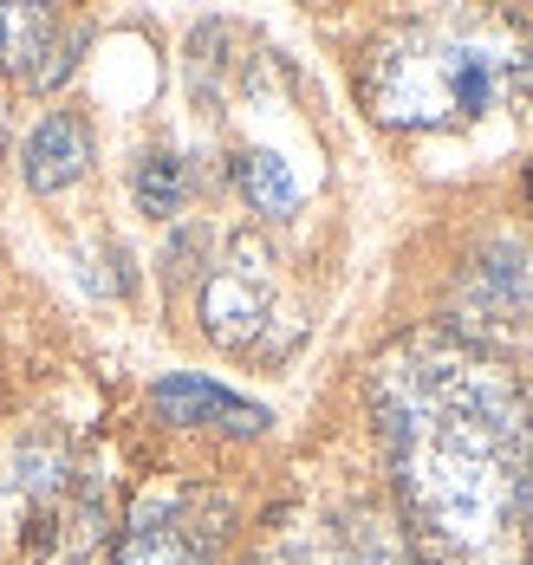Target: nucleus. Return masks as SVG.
<instances>
[{
	"mask_svg": "<svg viewBox=\"0 0 533 565\" xmlns=\"http://www.w3.org/2000/svg\"><path fill=\"white\" fill-rule=\"evenodd\" d=\"M157 416L163 423H177V429H222V436H260L274 416L260 409V403H247L235 396L228 384H215V377H195V371H177V377H163L157 391Z\"/></svg>",
	"mask_w": 533,
	"mask_h": 565,
	"instance_id": "nucleus-5",
	"label": "nucleus"
},
{
	"mask_svg": "<svg viewBox=\"0 0 533 565\" xmlns=\"http://www.w3.org/2000/svg\"><path fill=\"white\" fill-rule=\"evenodd\" d=\"M274 312H280V274H274V254L254 241V234H241L235 247H228V260L209 274L202 286V326H209V339L228 344V351H254L260 332L274 326Z\"/></svg>",
	"mask_w": 533,
	"mask_h": 565,
	"instance_id": "nucleus-3",
	"label": "nucleus"
},
{
	"mask_svg": "<svg viewBox=\"0 0 533 565\" xmlns=\"http://www.w3.org/2000/svg\"><path fill=\"white\" fill-rule=\"evenodd\" d=\"M215 559V526L195 520L189 494H157L130 513L111 565H209Z\"/></svg>",
	"mask_w": 533,
	"mask_h": 565,
	"instance_id": "nucleus-4",
	"label": "nucleus"
},
{
	"mask_svg": "<svg viewBox=\"0 0 533 565\" xmlns=\"http://www.w3.org/2000/svg\"><path fill=\"white\" fill-rule=\"evenodd\" d=\"M533 78V46L514 26L494 20H416L384 33L364 72L358 92L377 124L391 130H456L475 124L508 85Z\"/></svg>",
	"mask_w": 533,
	"mask_h": 565,
	"instance_id": "nucleus-2",
	"label": "nucleus"
},
{
	"mask_svg": "<svg viewBox=\"0 0 533 565\" xmlns=\"http://www.w3.org/2000/svg\"><path fill=\"white\" fill-rule=\"evenodd\" d=\"M241 195H247V209L254 215H294L299 209V175H294V163L280 157V150H247L241 157Z\"/></svg>",
	"mask_w": 533,
	"mask_h": 565,
	"instance_id": "nucleus-7",
	"label": "nucleus"
},
{
	"mask_svg": "<svg viewBox=\"0 0 533 565\" xmlns=\"http://www.w3.org/2000/svg\"><path fill=\"white\" fill-rule=\"evenodd\" d=\"M371 403L423 553L436 565L521 559V455L533 416L521 384L456 339H411L377 364Z\"/></svg>",
	"mask_w": 533,
	"mask_h": 565,
	"instance_id": "nucleus-1",
	"label": "nucleus"
},
{
	"mask_svg": "<svg viewBox=\"0 0 533 565\" xmlns=\"http://www.w3.org/2000/svg\"><path fill=\"white\" fill-rule=\"evenodd\" d=\"M46 53H53V13L46 7H0V65L40 78Z\"/></svg>",
	"mask_w": 533,
	"mask_h": 565,
	"instance_id": "nucleus-8",
	"label": "nucleus"
},
{
	"mask_svg": "<svg viewBox=\"0 0 533 565\" xmlns=\"http://www.w3.org/2000/svg\"><path fill=\"white\" fill-rule=\"evenodd\" d=\"M364 565H416V559H411V553H397V546H377Z\"/></svg>",
	"mask_w": 533,
	"mask_h": 565,
	"instance_id": "nucleus-12",
	"label": "nucleus"
},
{
	"mask_svg": "<svg viewBox=\"0 0 533 565\" xmlns=\"http://www.w3.org/2000/svg\"><path fill=\"white\" fill-rule=\"evenodd\" d=\"M521 513L533 526V416H527V455H521Z\"/></svg>",
	"mask_w": 533,
	"mask_h": 565,
	"instance_id": "nucleus-11",
	"label": "nucleus"
},
{
	"mask_svg": "<svg viewBox=\"0 0 533 565\" xmlns=\"http://www.w3.org/2000/svg\"><path fill=\"white\" fill-rule=\"evenodd\" d=\"M182 195H189V175L170 150H157V157H143V170H137V202H143V215H177Z\"/></svg>",
	"mask_w": 533,
	"mask_h": 565,
	"instance_id": "nucleus-9",
	"label": "nucleus"
},
{
	"mask_svg": "<svg viewBox=\"0 0 533 565\" xmlns=\"http://www.w3.org/2000/svg\"><path fill=\"white\" fill-rule=\"evenodd\" d=\"M254 565H339V553H332L319 533H280Z\"/></svg>",
	"mask_w": 533,
	"mask_h": 565,
	"instance_id": "nucleus-10",
	"label": "nucleus"
},
{
	"mask_svg": "<svg viewBox=\"0 0 533 565\" xmlns=\"http://www.w3.org/2000/svg\"><path fill=\"white\" fill-rule=\"evenodd\" d=\"M20 170H26V189L33 195H60L78 175L92 170V124L78 111H46L33 124L26 150H20Z\"/></svg>",
	"mask_w": 533,
	"mask_h": 565,
	"instance_id": "nucleus-6",
	"label": "nucleus"
}]
</instances>
